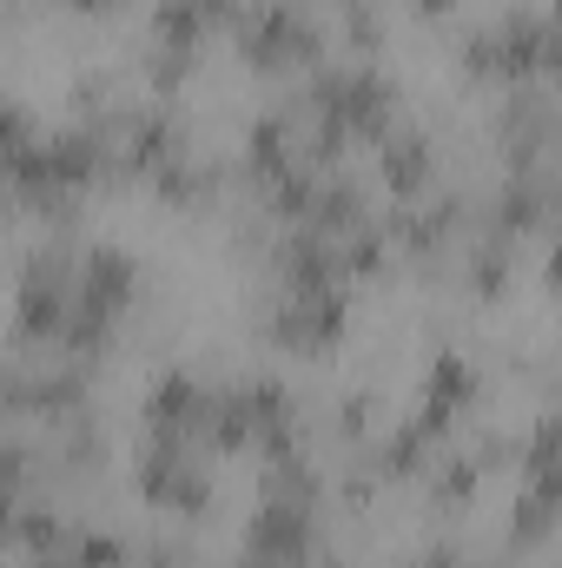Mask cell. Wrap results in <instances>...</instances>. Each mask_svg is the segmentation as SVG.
<instances>
[{"mask_svg":"<svg viewBox=\"0 0 562 568\" xmlns=\"http://www.w3.org/2000/svg\"><path fill=\"white\" fill-rule=\"evenodd\" d=\"M73 7H107V0H73Z\"/></svg>","mask_w":562,"mask_h":568,"instance_id":"obj_1","label":"cell"}]
</instances>
